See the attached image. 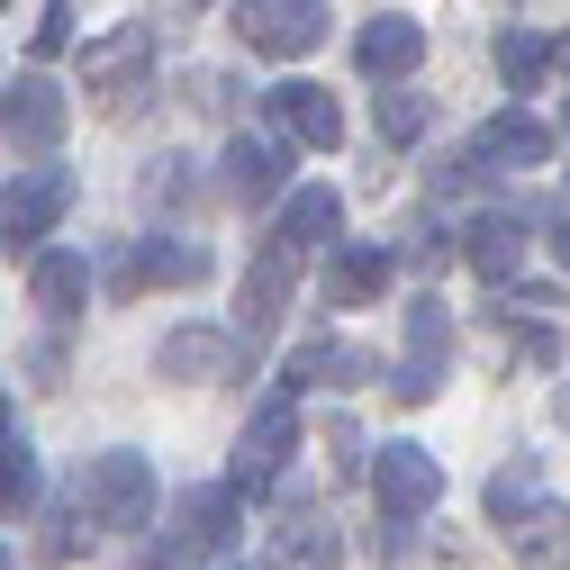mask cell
Returning a JSON list of instances; mask_svg holds the SVG:
<instances>
[{"instance_id": "obj_1", "label": "cell", "mask_w": 570, "mask_h": 570, "mask_svg": "<svg viewBox=\"0 0 570 570\" xmlns=\"http://www.w3.org/2000/svg\"><path fill=\"white\" fill-rule=\"evenodd\" d=\"M82 517L109 525V534L155 525V462L146 453H91L82 462Z\"/></svg>"}, {"instance_id": "obj_2", "label": "cell", "mask_w": 570, "mask_h": 570, "mask_svg": "<svg viewBox=\"0 0 570 570\" xmlns=\"http://www.w3.org/2000/svg\"><path fill=\"white\" fill-rule=\"evenodd\" d=\"M63 208H73V173H63V164H19V181L0 190V245L37 254L63 227Z\"/></svg>"}, {"instance_id": "obj_3", "label": "cell", "mask_w": 570, "mask_h": 570, "mask_svg": "<svg viewBox=\"0 0 570 570\" xmlns=\"http://www.w3.org/2000/svg\"><path fill=\"white\" fill-rule=\"evenodd\" d=\"M146 73H155V28H146V19H127V28H109V37L82 46V91H91L100 109H136Z\"/></svg>"}, {"instance_id": "obj_4", "label": "cell", "mask_w": 570, "mask_h": 570, "mask_svg": "<svg viewBox=\"0 0 570 570\" xmlns=\"http://www.w3.org/2000/svg\"><path fill=\"white\" fill-rule=\"evenodd\" d=\"M236 37L272 63L291 55H317L326 46V0H236Z\"/></svg>"}, {"instance_id": "obj_5", "label": "cell", "mask_w": 570, "mask_h": 570, "mask_svg": "<svg viewBox=\"0 0 570 570\" xmlns=\"http://www.w3.org/2000/svg\"><path fill=\"white\" fill-rule=\"evenodd\" d=\"M534 164H552V127H543L534 109H498V118H480L471 146H462V181H471V173H534Z\"/></svg>"}, {"instance_id": "obj_6", "label": "cell", "mask_w": 570, "mask_h": 570, "mask_svg": "<svg viewBox=\"0 0 570 570\" xmlns=\"http://www.w3.org/2000/svg\"><path fill=\"white\" fill-rule=\"evenodd\" d=\"M291 453H299V407L291 399H263L254 425H245V444H236V498L272 489L281 471H291Z\"/></svg>"}, {"instance_id": "obj_7", "label": "cell", "mask_w": 570, "mask_h": 570, "mask_svg": "<svg viewBox=\"0 0 570 570\" xmlns=\"http://www.w3.org/2000/svg\"><path fill=\"white\" fill-rule=\"evenodd\" d=\"M444 353H453V326H444V308H435V299H416V308H407V363H399V372H381V381H390V399L425 407V399L444 390Z\"/></svg>"}, {"instance_id": "obj_8", "label": "cell", "mask_w": 570, "mask_h": 570, "mask_svg": "<svg viewBox=\"0 0 570 570\" xmlns=\"http://www.w3.org/2000/svg\"><path fill=\"white\" fill-rule=\"evenodd\" d=\"M372 498H381V517H425V508L444 498V462L425 453V444H381Z\"/></svg>"}, {"instance_id": "obj_9", "label": "cell", "mask_w": 570, "mask_h": 570, "mask_svg": "<svg viewBox=\"0 0 570 570\" xmlns=\"http://www.w3.org/2000/svg\"><path fill=\"white\" fill-rule=\"evenodd\" d=\"M63 118H73V100H63L46 73H19V91L0 100V136H10L19 155H55L63 146Z\"/></svg>"}, {"instance_id": "obj_10", "label": "cell", "mask_w": 570, "mask_h": 570, "mask_svg": "<svg viewBox=\"0 0 570 570\" xmlns=\"http://www.w3.org/2000/svg\"><path fill=\"white\" fill-rule=\"evenodd\" d=\"M236 363H245V335H227V326H173L155 353L164 381H227Z\"/></svg>"}, {"instance_id": "obj_11", "label": "cell", "mask_w": 570, "mask_h": 570, "mask_svg": "<svg viewBox=\"0 0 570 570\" xmlns=\"http://www.w3.org/2000/svg\"><path fill=\"white\" fill-rule=\"evenodd\" d=\"M335 227H344V199H335L326 181H308V190H291V199H281L272 245L291 254V263H308V254H326V245H335Z\"/></svg>"}, {"instance_id": "obj_12", "label": "cell", "mask_w": 570, "mask_h": 570, "mask_svg": "<svg viewBox=\"0 0 570 570\" xmlns=\"http://www.w3.org/2000/svg\"><path fill=\"white\" fill-rule=\"evenodd\" d=\"M381 381V353L372 344H344V335H317L291 353V390H363Z\"/></svg>"}, {"instance_id": "obj_13", "label": "cell", "mask_w": 570, "mask_h": 570, "mask_svg": "<svg viewBox=\"0 0 570 570\" xmlns=\"http://www.w3.org/2000/svg\"><path fill=\"white\" fill-rule=\"evenodd\" d=\"M236 480H208V489H181V508H173V561L208 552V543H227L236 534Z\"/></svg>"}, {"instance_id": "obj_14", "label": "cell", "mask_w": 570, "mask_h": 570, "mask_svg": "<svg viewBox=\"0 0 570 570\" xmlns=\"http://www.w3.org/2000/svg\"><path fill=\"white\" fill-rule=\"evenodd\" d=\"M390 272H399L390 245H344V236H335V245H326V299H335V308H372V299L390 291Z\"/></svg>"}, {"instance_id": "obj_15", "label": "cell", "mask_w": 570, "mask_h": 570, "mask_svg": "<svg viewBox=\"0 0 570 570\" xmlns=\"http://www.w3.org/2000/svg\"><path fill=\"white\" fill-rule=\"evenodd\" d=\"M462 263H471L480 281H517V263H525V218H517V208H480V218L462 227Z\"/></svg>"}, {"instance_id": "obj_16", "label": "cell", "mask_w": 570, "mask_h": 570, "mask_svg": "<svg viewBox=\"0 0 570 570\" xmlns=\"http://www.w3.org/2000/svg\"><path fill=\"white\" fill-rule=\"evenodd\" d=\"M218 181H227V199H236V208H254V199H272L281 181H291V146H281V136H236Z\"/></svg>"}, {"instance_id": "obj_17", "label": "cell", "mask_w": 570, "mask_h": 570, "mask_svg": "<svg viewBox=\"0 0 570 570\" xmlns=\"http://www.w3.org/2000/svg\"><path fill=\"white\" fill-rule=\"evenodd\" d=\"M136 281H173V291H190V281H208V254H199V245H164V236H146L136 254L109 263V291H118V299L136 291Z\"/></svg>"}, {"instance_id": "obj_18", "label": "cell", "mask_w": 570, "mask_h": 570, "mask_svg": "<svg viewBox=\"0 0 570 570\" xmlns=\"http://www.w3.org/2000/svg\"><path fill=\"white\" fill-rule=\"evenodd\" d=\"M508 543H517L525 570H570V508H561V498L517 508V517H508Z\"/></svg>"}, {"instance_id": "obj_19", "label": "cell", "mask_w": 570, "mask_h": 570, "mask_svg": "<svg viewBox=\"0 0 570 570\" xmlns=\"http://www.w3.org/2000/svg\"><path fill=\"white\" fill-rule=\"evenodd\" d=\"M353 63H363L372 82H407L416 63H425V28L416 19H372L363 37H353Z\"/></svg>"}, {"instance_id": "obj_20", "label": "cell", "mask_w": 570, "mask_h": 570, "mask_svg": "<svg viewBox=\"0 0 570 570\" xmlns=\"http://www.w3.org/2000/svg\"><path fill=\"white\" fill-rule=\"evenodd\" d=\"M291 281H299V263L281 254V245H263V254H254V272H245V344L281 326V308H291Z\"/></svg>"}, {"instance_id": "obj_21", "label": "cell", "mask_w": 570, "mask_h": 570, "mask_svg": "<svg viewBox=\"0 0 570 570\" xmlns=\"http://www.w3.org/2000/svg\"><path fill=\"white\" fill-rule=\"evenodd\" d=\"M28 291H37V308H46V317H82V299H91V263H82V254H55V245H37V263H28Z\"/></svg>"}, {"instance_id": "obj_22", "label": "cell", "mask_w": 570, "mask_h": 570, "mask_svg": "<svg viewBox=\"0 0 570 570\" xmlns=\"http://www.w3.org/2000/svg\"><path fill=\"white\" fill-rule=\"evenodd\" d=\"M272 109H281V127H291L299 146H335V136H344V109H335L317 82H281V91H272Z\"/></svg>"}, {"instance_id": "obj_23", "label": "cell", "mask_w": 570, "mask_h": 570, "mask_svg": "<svg viewBox=\"0 0 570 570\" xmlns=\"http://www.w3.org/2000/svg\"><path fill=\"white\" fill-rule=\"evenodd\" d=\"M552 73V37H534V28H498V82L508 91H534Z\"/></svg>"}, {"instance_id": "obj_24", "label": "cell", "mask_w": 570, "mask_h": 570, "mask_svg": "<svg viewBox=\"0 0 570 570\" xmlns=\"http://www.w3.org/2000/svg\"><path fill=\"white\" fill-rule=\"evenodd\" d=\"M435 127V100L425 91H381V146H416Z\"/></svg>"}, {"instance_id": "obj_25", "label": "cell", "mask_w": 570, "mask_h": 570, "mask_svg": "<svg viewBox=\"0 0 570 570\" xmlns=\"http://www.w3.org/2000/svg\"><path fill=\"white\" fill-rule=\"evenodd\" d=\"M37 508V453L0 435V517H28Z\"/></svg>"}, {"instance_id": "obj_26", "label": "cell", "mask_w": 570, "mask_h": 570, "mask_svg": "<svg viewBox=\"0 0 570 570\" xmlns=\"http://www.w3.org/2000/svg\"><path fill=\"white\" fill-rule=\"evenodd\" d=\"M281 552H291L299 570H335V552H344V543H335V525H326V517H291V525H281Z\"/></svg>"}, {"instance_id": "obj_27", "label": "cell", "mask_w": 570, "mask_h": 570, "mask_svg": "<svg viewBox=\"0 0 570 570\" xmlns=\"http://www.w3.org/2000/svg\"><path fill=\"white\" fill-rule=\"evenodd\" d=\"M517 508H534V462H517V471H498V480H489V517L508 525Z\"/></svg>"}, {"instance_id": "obj_28", "label": "cell", "mask_w": 570, "mask_h": 570, "mask_svg": "<svg viewBox=\"0 0 570 570\" xmlns=\"http://www.w3.org/2000/svg\"><path fill=\"white\" fill-rule=\"evenodd\" d=\"M517 353H525L534 372H552V363H561V335H552V326L534 317V326H517Z\"/></svg>"}, {"instance_id": "obj_29", "label": "cell", "mask_w": 570, "mask_h": 570, "mask_svg": "<svg viewBox=\"0 0 570 570\" xmlns=\"http://www.w3.org/2000/svg\"><path fill=\"white\" fill-rule=\"evenodd\" d=\"M63 46H73V10H63V0H55V10L37 19V55H63Z\"/></svg>"}, {"instance_id": "obj_30", "label": "cell", "mask_w": 570, "mask_h": 570, "mask_svg": "<svg viewBox=\"0 0 570 570\" xmlns=\"http://www.w3.org/2000/svg\"><path fill=\"white\" fill-rule=\"evenodd\" d=\"M508 308H517V317H525V308H534V317H552V308H561V291H552V281H525V291H508Z\"/></svg>"}, {"instance_id": "obj_31", "label": "cell", "mask_w": 570, "mask_h": 570, "mask_svg": "<svg viewBox=\"0 0 570 570\" xmlns=\"http://www.w3.org/2000/svg\"><path fill=\"white\" fill-rule=\"evenodd\" d=\"M543 245H552V263L570 272V218H552V227H543Z\"/></svg>"}, {"instance_id": "obj_32", "label": "cell", "mask_w": 570, "mask_h": 570, "mask_svg": "<svg viewBox=\"0 0 570 570\" xmlns=\"http://www.w3.org/2000/svg\"><path fill=\"white\" fill-rule=\"evenodd\" d=\"M552 63H561V73H570V37H561V46H552Z\"/></svg>"}, {"instance_id": "obj_33", "label": "cell", "mask_w": 570, "mask_h": 570, "mask_svg": "<svg viewBox=\"0 0 570 570\" xmlns=\"http://www.w3.org/2000/svg\"><path fill=\"white\" fill-rule=\"evenodd\" d=\"M0 435H10V390H0Z\"/></svg>"}, {"instance_id": "obj_34", "label": "cell", "mask_w": 570, "mask_h": 570, "mask_svg": "<svg viewBox=\"0 0 570 570\" xmlns=\"http://www.w3.org/2000/svg\"><path fill=\"white\" fill-rule=\"evenodd\" d=\"M0 570H19V561H10V543H0Z\"/></svg>"}, {"instance_id": "obj_35", "label": "cell", "mask_w": 570, "mask_h": 570, "mask_svg": "<svg viewBox=\"0 0 570 570\" xmlns=\"http://www.w3.org/2000/svg\"><path fill=\"white\" fill-rule=\"evenodd\" d=\"M561 416H570V390H561Z\"/></svg>"}]
</instances>
